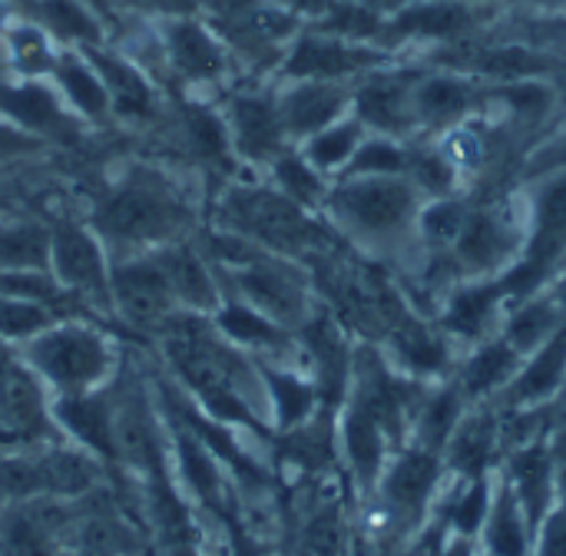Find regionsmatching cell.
I'll use <instances>...</instances> for the list:
<instances>
[{
	"label": "cell",
	"mask_w": 566,
	"mask_h": 556,
	"mask_svg": "<svg viewBox=\"0 0 566 556\" xmlns=\"http://www.w3.org/2000/svg\"><path fill=\"white\" fill-rule=\"evenodd\" d=\"M40 494H43L40 461H30V458H3L0 461V497L30 501Z\"/></svg>",
	"instance_id": "obj_48"
},
{
	"label": "cell",
	"mask_w": 566,
	"mask_h": 556,
	"mask_svg": "<svg viewBox=\"0 0 566 556\" xmlns=\"http://www.w3.org/2000/svg\"><path fill=\"white\" fill-rule=\"evenodd\" d=\"M418 66L391 63L352 83V116L375 136L418 139V119L411 106V83Z\"/></svg>",
	"instance_id": "obj_13"
},
{
	"label": "cell",
	"mask_w": 566,
	"mask_h": 556,
	"mask_svg": "<svg viewBox=\"0 0 566 556\" xmlns=\"http://www.w3.org/2000/svg\"><path fill=\"white\" fill-rule=\"evenodd\" d=\"M50 83H53V90L60 93L63 106H66L80 123L99 126V123H106V119L113 116L106 83H103V76L96 73V66L86 60L83 50L63 46L60 56H56V66H53Z\"/></svg>",
	"instance_id": "obj_28"
},
{
	"label": "cell",
	"mask_w": 566,
	"mask_h": 556,
	"mask_svg": "<svg viewBox=\"0 0 566 556\" xmlns=\"http://www.w3.org/2000/svg\"><path fill=\"white\" fill-rule=\"evenodd\" d=\"M474 3H501V7H504V3H511V0H474Z\"/></svg>",
	"instance_id": "obj_61"
},
{
	"label": "cell",
	"mask_w": 566,
	"mask_h": 556,
	"mask_svg": "<svg viewBox=\"0 0 566 556\" xmlns=\"http://www.w3.org/2000/svg\"><path fill=\"white\" fill-rule=\"evenodd\" d=\"M222 116L229 126L232 153L245 166L269 169V162L292 146L275 90H239L226 99Z\"/></svg>",
	"instance_id": "obj_14"
},
{
	"label": "cell",
	"mask_w": 566,
	"mask_h": 556,
	"mask_svg": "<svg viewBox=\"0 0 566 556\" xmlns=\"http://www.w3.org/2000/svg\"><path fill=\"white\" fill-rule=\"evenodd\" d=\"M109 305L126 325L143 332L163 328L182 312L153 252L109 255Z\"/></svg>",
	"instance_id": "obj_11"
},
{
	"label": "cell",
	"mask_w": 566,
	"mask_h": 556,
	"mask_svg": "<svg viewBox=\"0 0 566 556\" xmlns=\"http://www.w3.org/2000/svg\"><path fill=\"white\" fill-rule=\"evenodd\" d=\"M507 292L497 279H464L458 282L438 308V328L458 345H481L494 335L501 312L507 305Z\"/></svg>",
	"instance_id": "obj_17"
},
{
	"label": "cell",
	"mask_w": 566,
	"mask_h": 556,
	"mask_svg": "<svg viewBox=\"0 0 566 556\" xmlns=\"http://www.w3.org/2000/svg\"><path fill=\"white\" fill-rule=\"evenodd\" d=\"M279 96V113L292 146L305 143L318 129L352 113V83H322V80H289Z\"/></svg>",
	"instance_id": "obj_20"
},
{
	"label": "cell",
	"mask_w": 566,
	"mask_h": 556,
	"mask_svg": "<svg viewBox=\"0 0 566 556\" xmlns=\"http://www.w3.org/2000/svg\"><path fill=\"white\" fill-rule=\"evenodd\" d=\"M53 322H60V318L50 308H43L36 302H27V298L0 295V342L27 345L30 338L46 332Z\"/></svg>",
	"instance_id": "obj_47"
},
{
	"label": "cell",
	"mask_w": 566,
	"mask_h": 556,
	"mask_svg": "<svg viewBox=\"0 0 566 556\" xmlns=\"http://www.w3.org/2000/svg\"><path fill=\"white\" fill-rule=\"evenodd\" d=\"M497 474L514 491V497H517L521 511L527 514V524L534 527V537H537V527L557 507V458L551 448V434L504 451Z\"/></svg>",
	"instance_id": "obj_16"
},
{
	"label": "cell",
	"mask_w": 566,
	"mask_h": 556,
	"mask_svg": "<svg viewBox=\"0 0 566 556\" xmlns=\"http://www.w3.org/2000/svg\"><path fill=\"white\" fill-rule=\"evenodd\" d=\"M212 328L242 352L289 355L295 348V332H289L285 325L235 295H222L219 308L212 312Z\"/></svg>",
	"instance_id": "obj_27"
},
{
	"label": "cell",
	"mask_w": 566,
	"mask_h": 556,
	"mask_svg": "<svg viewBox=\"0 0 566 556\" xmlns=\"http://www.w3.org/2000/svg\"><path fill=\"white\" fill-rule=\"evenodd\" d=\"M159 269L169 279V289L182 312L192 315H212L222 302V282L216 265L206 259L196 239H172L159 249H153Z\"/></svg>",
	"instance_id": "obj_21"
},
{
	"label": "cell",
	"mask_w": 566,
	"mask_h": 556,
	"mask_svg": "<svg viewBox=\"0 0 566 556\" xmlns=\"http://www.w3.org/2000/svg\"><path fill=\"white\" fill-rule=\"evenodd\" d=\"M471 408V401L464 398V391L458 388L454 378H444L441 385H431L428 395L421 398L418 411H415V421H411V441L434 451V454H444L454 428L461 424L464 411Z\"/></svg>",
	"instance_id": "obj_32"
},
{
	"label": "cell",
	"mask_w": 566,
	"mask_h": 556,
	"mask_svg": "<svg viewBox=\"0 0 566 556\" xmlns=\"http://www.w3.org/2000/svg\"><path fill=\"white\" fill-rule=\"evenodd\" d=\"M83 53H86V60L96 66V73L106 83L113 116L136 119V123L156 116V86H153L146 70L129 53H119V50H113L106 43L86 46Z\"/></svg>",
	"instance_id": "obj_23"
},
{
	"label": "cell",
	"mask_w": 566,
	"mask_h": 556,
	"mask_svg": "<svg viewBox=\"0 0 566 556\" xmlns=\"http://www.w3.org/2000/svg\"><path fill=\"white\" fill-rule=\"evenodd\" d=\"M90 225L109 255L153 252L189 229V206L179 186L159 169H129L93 209Z\"/></svg>",
	"instance_id": "obj_1"
},
{
	"label": "cell",
	"mask_w": 566,
	"mask_h": 556,
	"mask_svg": "<svg viewBox=\"0 0 566 556\" xmlns=\"http://www.w3.org/2000/svg\"><path fill=\"white\" fill-rule=\"evenodd\" d=\"M521 365H524V355H517L514 345L497 332L488 342L474 345L471 355L461 365H454L451 378L458 381V388L464 391L471 405H484V401H497L511 388Z\"/></svg>",
	"instance_id": "obj_25"
},
{
	"label": "cell",
	"mask_w": 566,
	"mask_h": 556,
	"mask_svg": "<svg viewBox=\"0 0 566 556\" xmlns=\"http://www.w3.org/2000/svg\"><path fill=\"white\" fill-rule=\"evenodd\" d=\"M36 23L60 43L73 50L106 43V23L99 10L86 0H33Z\"/></svg>",
	"instance_id": "obj_34"
},
{
	"label": "cell",
	"mask_w": 566,
	"mask_h": 556,
	"mask_svg": "<svg viewBox=\"0 0 566 556\" xmlns=\"http://www.w3.org/2000/svg\"><path fill=\"white\" fill-rule=\"evenodd\" d=\"M444 471L448 478L471 481V478H488L501 468L504 458V441H501V411L494 401L471 405L454 428L448 448H444Z\"/></svg>",
	"instance_id": "obj_19"
},
{
	"label": "cell",
	"mask_w": 566,
	"mask_h": 556,
	"mask_svg": "<svg viewBox=\"0 0 566 556\" xmlns=\"http://www.w3.org/2000/svg\"><path fill=\"white\" fill-rule=\"evenodd\" d=\"M365 136H368V129L348 113V116L335 119L332 126L318 129L315 136H308L305 143H298V153H302L318 172H325V176H342Z\"/></svg>",
	"instance_id": "obj_39"
},
{
	"label": "cell",
	"mask_w": 566,
	"mask_h": 556,
	"mask_svg": "<svg viewBox=\"0 0 566 556\" xmlns=\"http://www.w3.org/2000/svg\"><path fill=\"white\" fill-rule=\"evenodd\" d=\"M566 325L564 308L551 292H537L514 305L511 318H504L501 335L514 345L517 355H534L544 342H551Z\"/></svg>",
	"instance_id": "obj_37"
},
{
	"label": "cell",
	"mask_w": 566,
	"mask_h": 556,
	"mask_svg": "<svg viewBox=\"0 0 566 556\" xmlns=\"http://www.w3.org/2000/svg\"><path fill=\"white\" fill-rule=\"evenodd\" d=\"M86 3H93L96 10H103V3H106V0H86Z\"/></svg>",
	"instance_id": "obj_62"
},
{
	"label": "cell",
	"mask_w": 566,
	"mask_h": 556,
	"mask_svg": "<svg viewBox=\"0 0 566 556\" xmlns=\"http://www.w3.org/2000/svg\"><path fill=\"white\" fill-rule=\"evenodd\" d=\"M46 405L40 378L20 358L0 361V441H23L43 434Z\"/></svg>",
	"instance_id": "obj_26"
},
{
	"label": "cell",
	"mask_w": 566,
	"mask_h": 556,
	"mask_svg": "<svg viewBox=\"0 0 566 556\" xmlns=\"http://www.w3.org/2000/svg\"><path fill=\"white\" fill-rule=\"evenodd\" d=\"M159 17H199V0H146Z\"/></svg>",
	"instance_id": "obj_54"
},
{
	"label": "cell",
	"mask_w": 566,
	"mask_h": 556,
	"mask_svg": "<svg viewBox=\"0 0 566 556\" xmlns=\"http://www.w3.org/2000/svg\"><path fill=\"white\" fill-rule=\"evenodd\" d=\"M438 556H481V544L471 541V537H458V534H448L444 547Z\"/></svg>",
	"instance_id": "obj_55"
},
{
	"label": "cell",
	"mask_w": 566,
	"mask_h": 556,
	"mask_svg": "<svg viewBox=\"0 0 566 556\" xmlns=\"http://www.w3.org/2000/svg\"><path fill=\"white\" fill-rule=\"evenodd\" d=\"M179 129H182V143L192 153V159L206 162V166H219V169H232L235 153H232V139H229V126L226 116L206 103H186L179 113Z\"/></svg>",
	"instance_id": "obj_36"
},
{
	"label": "cell",
	"mask_w": 566,
	"mask_h": 556,
	"mask_svg": "<svg viewBox=\"0 0 566 556\" xmlns=\"http://www.w3.org/2000/svg\"><path fill=\"white\" fill-rule=\"evenodd\" d=\"M551 448H554V458H557V504L566 507V424H560L551 434Z\"/></svg>",
	"instance_id": "obj_52"
},
{
	"label": "cell",
	"mask_w": 566,
	"mask_h": 556,
	"mask_svg": "<svg viewBox=\"0 0 566 556\" xmlns=\"http://www.w3.org/2000/svg\"><path fill=\"white\" fill-rule=\"evenodd\" d=\"M424 196L408 176H338L322 212L332 225L365 249L418 245V212Z\"/></svg>",
	"instance_id": "obj_2"
},
{
	"label": "cell",
	"mask_w": 566,
	"mask_h": 556,
	"mask_svg": "<svg viewBox=\"0 0 566 556\" xmlns=\"http://www.w3.org/2000/svg\"><path fill=\"white\" fill-rule=\"evenodd\" d=\"M36 149H43V139H36V136L17 129L13 123L0 119V162L17 159V156H30Z\"/></svg>",
	"instance_id": "obj_51"
},
{
	"label": "cell",
	"mask_w": 566,
	"mask_h": 556,
	"mask_svg": "<svg viewBox=\"0 0 566 556\" xmlns=\"http://www.w3.org/2000/svg\"><path fill=\"white\" fill-rule=\"evenodd\" d=\"M511 7L534 10V13H554V10H564L566 0H511Z\"/></svg>",
	"instance_id": "obj_56"
},
{
	"label": "cell",
	"mask_w": 566,
	"mask_h": 556,
	"mask_svg": "<svg viewBox=\"0 0 566 556\" xmlns=\"http://www.w3.org/2000/svg\"><path fill=\"white\" fill-rule=\"evenodd\" d=\"M381 342L391 355V365L418 381H438V378L454 375L451 338L438 325H428L424 318H418L415 312L395 322Z\"/></svg>",
	"instance_id": "obj_22"
},
{
	"label": "cell",
	"mask_w": 566,
	"mask_h": 556,
	"mask_svg": "<svg viewBox=\"0 0 566 556\" xmlns=\"http://www.w3.org/2000/svg\"><path fill=\"white\" fill-rule=\"evenodd\" d=\"M27 368L56 395L96 391L116 368L113 342L80 318H60L20 352Z\"/></svg>",
	"instance_id": "obj_4"
},
{
	"label": "cell",
	"mask_w": 566,
	"mask_h": 556,
	"mask_svg": "<svg viewBox=\"0 0 566 556\" xmlns=\"http://www.w3.org/2000/svg\"><path fill=\"white\" fill-rule=\"evenodd\" d=\"M342 451H345V461H348L358 487L378 491V481L395 454V444L385 434V428L355 405H348L342 415Z\"/></svg>",
	"instance_id": "obj_29"
},
{
	"label": "cell",
	"mask_w": 566,
	"mask_h": 556,
	"mask_svg": "<svg viewBox=\"0 0 566 556\" xmlns=\"http://www.w3.org/2000/svg\"><path fill=\"white\" fill-rule=\"evenodd\" d=\"M385 23L388 17L375 13L371 7L358 3V0H335L315 23V30L322 33H332V36H342V40H352V43H375V46H385ZM388 50V46H385Z\"/></svg>",
	"instance_id": "obj_42"
},
{
	"label": "cell",
	"mask_w": 566,
	"mask_h": 556,
	"mask_svg": "<svg viewBox=\"0 0 566 556\" xmlns=\"http://www.w3.org/2000/svg\"><path fill=\"white\" fill-rule=\"evenodd\" d=\"M501 3H474V0H411L385 23V46L391 53H408L415 46L434 50L448 43H461L491 30L501 20Z\"/></svg>",
	"instance_id": "obj_7"
},
{
	"label": "cell",
	"mask_w": 566,
	"mask_h": 556,
	"mask_svg": "<svg viewBox=\"0 0 566 556\" xmlns=\"http://www.w3.org/2000/svg\"><path fill=\"white\" fill-rule=\"evenodd\" d=\"M36 461H40L43 494H53V497L83 494L96 481V468L80 451H50V454H43Z\"/></svg>",
	"instance_id": "obj_44"
},
{
	"label": "cell",
	"mask_w": 566,
	"mask_h": 556,
	"mask_svg": "<svg viewBox=\"0 0 566 556\" xmlns=\"http://www.w3.org/2000/svg\"><path fill=\"white\" fill-rule=\"evenodd\" d=\"M497 474V471H494ZM494 474L488 478H471V481H458V487L444 497L441 504V521L448 524L451 534L458 537H471L478 541L484 531V521L491 514V501H494Z\"/></svg>",
	"instance_id": "obj_41"
},
{
	"label": "cell",
	"mask_w": 566,
	"mask_h": 556,
	"mask_svg": "<svg viewBox=\"0 0 566 556\" xmlns=\"http://www.w3.org/2000/svg\"><path fill=\"white\" fill-rule=\"evenodd\" d=\"M405 176L415 182V189L424 199L458 196L461 182H464L458 162L444 153V146L424 143V139H411L408 143V172Z\"/></svg>",
	"instance_id": "obj_40"
},
{
	"label": "cell",
	"mask_w": 566,
	"mask_h": 556,
	"mask_svg": "<svg viewBox=\"0 0 566 556\" xmlns=\"http://www.w3.org/2000/svg\"><path fill=\"white\" fill-rule=\"evenodd\" d=\"M53 421L86 451L99 458H119L116 454V428H113V408L93 391L83 395H60L53 401Z\"/></svg>",
	"instance_id": "obj_30"
},
{
	"label": "cell",
	"mask_w": 566,
	"mask_h": 556,
	"mask_svg": "<svg viewBox=\"0 0 566 556\" xmlns=\"http://www.w3.org/2000/svg\"><path fill=\"white\" fill-rule=\"evenodd\" d=\"M551 295H554V298L560 302V308H564V315H566V269H564V272H557V275H554Z\"/></svg>",
	"instance_id": "obj_58"
},
{
	"label": "cell",
	"mask_w": 566,
	"mask_h": 556,
	"mask_svg": "<svg viewBox=\"0 0 566 556\" xmlns=\"http://www.w3.org/2000/svg\"><path fill=\"white\" fill-rule=\"evenodd\" d=\"M491 83L444 70V66H418L411 83V106L418 119V133H448L474 116L488 113Z\"/></svg>",
	"instance_id": "obj_12"
},
{
	"label": "cell",
	"mask_w": 566,
	"mask_h": 556,
	"mask_svg": "<svg viewBox=\"0 0 566 556\" xmlns=\"http://www.w3.org/2000/svg\"><path fill=\"white\" fill-rule=\"evenodd\" d=\"M444 481H448L444 458L411 441L391 454L378 481V497L385 514L401 531H415L421 521L431 517L434 501H441Z\"/></svg>",
	"instance_id": "obj_9"
},
{
	"label": "cell",
	"mask_w": 566,
	"mask_h": 556,
	"mask_svg": "<svg viewBox=\"0 0 566 556\" xmlns=\"http://www.w3.org/2000/svg\"><path fill=\"white\" fill-rule=\"evenodd\" d=\"M10 358V352H7V342H0V361H7Z\"/></svg>",
	"instance_id": "obj_60"
},
{
	"label": "cell",
	"mask_w": 566,
	"mask_h": 556,
	"mask_svg": "<svg viewBox=\"0 0 566 556\" xmlns=\"http://www.w3.org/2000/svg\"><path fill=\"white\" fill-rule=\"evenodd\" d=\"M534 527L527 524V514L521 511L514 491L504 484L501 474H494V501L491 514L484 521V531L478 537L484 556H534Z\"/></svg>",
	"instance_id": "obj_31"
},
{
	"label": "cell",
	"mask_w": 566,
	"mask_h": 556,
	"mask_svg": "<svg viewBox=\"0 0 566 556\" xmlns=\"http://www.w3.org/2000/svg\"><path fill=\"white\" fill-rule=\"evenodd\" d=\"M179 468H182V478L189 484V491L206 501L209 507H222V478L216 471V461H212V451L192 438V434H179Z\"/></svg>",
	"instance_id": "obj_45"
},
{
	"label": "cell",
	"mask_w": 566,
	"mask_h": 556,
	"mask_svg": "<svg viewBox=\"0 0 566 556\" xmlns=\"http://www.w3.org/2000/svg\"><path fill=\"white\" fill-rule=\"evenodd\" d=\"M13 269H50V225L27 219L0 225V272Z\"/></svg>",
	"instance_id": "obj_43"
},
{
	"label": "cell",
	"mask_w": 566,
	"mask_h": 556,
	"mask_svg": "<svg viewBox=\"0 0 566 556\" xmlns=\"http://www.w3.org/2000/svg\"><path fill=\"white\" fill-rule=\"evenodd\" d=\"M166 66L192 86H212L229 73V46L202 17H159L156 23Z\"/></svg>",
	"instance_id": "obj_15"
},
{
	"label": "cell",
	"mask_w": 566,
	"mask_h": 556,
	"mask_svg": "<svg viewBox=\"0 0 566 556\" xmlns=\"http://www.w3.org/2000/svg\"><path fill=\"white\" fill-rule=\"evenodd\" d=\"M269 182H272L282 196H289L295 206H302V209H308V212H322V206H325V199H328V189H332L328 176L318 172V169L298 153V146H289L282 156H275V159L269 162Z\"/></svg>",
	"instance_id": "obj_38"
},
{
	"label": "cell",
	"mask_w": 566,
	"mask_h": 556,
	"mask_svg": "<svg viewBox=\"0 0 566 556\" xmlns=\"http://www.w3.org/2000/svg\"><path fill=\"white\" fill-rule=\"evenodd\" d=\"M279 7H285V10H292L302 23H315L335 0H275Z\"/></svg>",
	"instance_id": "obj_53"
},
{
	"label": "cell",
	"mask_w": 566,
	"mask_h": 556,
	"mask_svg": "<svg viewBox=\"0 0 566 556\" xmlns=\"http://www.w3.org/2000/svg\"><path fill=\"white\" fill-rule=\"evenodd\" d=\"M216 225L295 262L325 255L332 245V235L315 212L295 206L272 182H232L216 202Z\"/></svg>",
	"instance_id": "obj_3"
},
{
	"label": "cell",
	"mask_w": 566,
	"mask_h": 556,
	"mask_svg": "<svg viewBox=\"0 0 566 556\" xmlns=\"http://www.w3.org/2000/svg\"><path fill=\"white\" fill-rule=\"evenodd\" d=\"M305 550L308 556H342L345 554V527L335 511H322L305 527Z\"/></svg>",
	"instance_id": "obj_49"
},
{
	"label": "cell",
	"mask_w": 566,
	"mask_h": 556,
	"mask_svg": "<svg viewBox=\"0 0 566 556\" xmlns=\"http://www.w3.org/2000/svg\"><path fill=\"white\" fill-rule=\"evenodd\" d=\"M17 17H13V3L10 0H0V36L7 33V27L13 23Z\"/></svg>",
	"instance_id": "obj_59"
},
{
	"label": "cell",
	"mask_w": 566,
	"mask_h": 556,
	"mask_svg": "<svg viewBox=\"0 0 566 556\" xmlns=\"http://www.w3.org/2000/svg\"><path fill=\"white\" fill-rule=\"evenodd\" d=\"M534 556H566V507H554L537 527Z\"/></svg>",
	"instance_id": "obj_50"
},
{
	"label": "cell",
	"mask_w": 566,
	"mask_h": 556,
	"mask_svg": "<svg viewBox=\"0 0 566 556\" xmlns=\"http://www.w3.org/2000/svg\"><path fill=\"white\" fill-rule=\"evenodd\" d=\"M50 272L80 295L90 308L113 312L109 305V249L93 225L76 219H56L50 225Z\"/></svg>",
	"instance_id": "obj_10"
},
{
	"label": "cell",
	"mask_w": 566,
	"mask_h": 556,
	"mask_svg": "<svg viewBox=\"0 0 566 556\" xmlns=\"http://www.w3.org/2000/svg\"><path fill=\"white\" fill-rule=\"evenodd\" d=\"M222 295H235L249 302L252 308L265 312L289 332H295L312 312H315V292L312 279L295 259L262 252L255 262L235 269V272H219Z\"/></svg>",
	"instance_id": "obj_6"
},
{
	"label": "cell",
	"mask_w": 566,
	"mask_h": 556,
	"mask_svg": "<svg viewBox=\"0 0 566 556\" xmlns=\"http://www.w3.org/2000/svg\"><path fill=\"white\" fill-rule=\"evenodd\" d=\"M0 119L36 139H73L83 126L50 80H0Z\"/></svg>",
	"instance_id": "obj_18"
},
{
	"label": "cell",
	"mask_w": 566,
	"mask_h": 556,
	"mask_svg": "<svg viewBox=\"0 0 566 556\" xmlns=\"http://www.w3.org/2000/svg\"><path fill=\"white\" fill-rule=\"evenodd\" d=\"M259 375H262L265 398H269V405L275 411V424L282 431H295V428L312 421V415L318 408L315 381H308L305 375H298L292 368H282V365H262Z\"/></svg>",
	"instance_id": "obj_35"
},
{
	"label": "cell",
	"mask_w": 566,
	"mask_h": 556,
	"mask_svg": "<svg viewBox=\"0 0 566 556\" xmlns=\"http://www.w3.org/2000/svg\"><path fill=\"white\" fill-rule=\"evenodd\" d=\"M405 172H408V143L368 133L342 176H405Z\"/></svg>",
	"instance_id": "obj_46"
},
{
	"label": "cell",
	"mask_w": 566,
	"mask_h": 556,
	"mask_svg": "<svg viewBox=\"0 0 566 556\" xmlns=\"http://www.w3.org/2000/svg\"><path fill=\"white\" fill-rule=\"evenodd\" d=\"M527 249V209L511 202H471L468 219L448 252L461 279H497L521 262Z\"/></svg>",
	"instance_id": "obj_5"
},
{
	"label": "cell",
	"mask_w": 566,
	"mask_h": 556,
	"mask_svg": "<svg viewBox=\"0 0 566 556\" xmlns=\"http://www.w3.org/2000/svg\"><path fill=\"white\" fill-rule=\"evenodd\" d=\"M0 46L13 80H50L63 50L36 20H13L0 36Z\"/></svg>",
	"instance_id": "obj_33"
},
{
	"label": "cell",
	"mask_w": 566,
	"mask_h": 556,
	"mask_svg": "<svg viewBox=\"0 0 566 556\" xmlns=\"http://www.w3.org/2000/svg\"><path fill=\"white\" fill-rule=\"evenodd\" d=\"M358 3L371 7V10H375V13H381V17H391V13H398L401 7H408L411 0H358Z\"/></svg>",
	"instance_id": "obj_57"
},
{
	"label": "cell",
	"mask_w": 566,
	"mask_h": 556,
	"mask_svg": "<svg viewBox=\"0 0 566 556\" xmlns=\"http://www.w3.org/2000/svg\"><path fill=\"white\" fill-rule=\"evenodd\" d=\"M401 53H391L375 43H352L332 33H322L315 27H302L298 36L289 43L279 76L289 80H322V83H355L375 70H385L398 63Z\"/></svg>",
	"instance_id": "obj_8"
},
{
	"label": "cell",
	"mask_w": 566,
	"mask_h": 556,
	"mask_svg": "<svg viewBox=\"0 0 566 556\" xmlns=\"http://www.w3.org/2000/svg\"><path fill=\"white\" fill-rule=\"evenodd\" d=\"M566 391V325L524 358L511 388L494 401L497 408H541L560 401Z\"/></svg>",
	"instance_id": "obj_24"
}]
</instances>
